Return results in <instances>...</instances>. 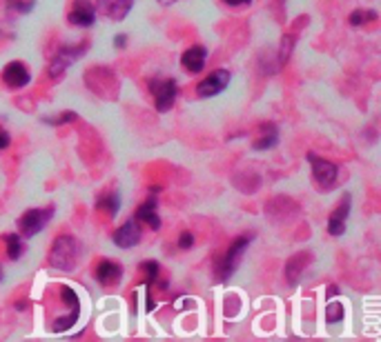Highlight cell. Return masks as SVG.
<instances>
[{
  "label": "cell",
  "mask_w": 381,
  "mask_h": 342,
  "mask_svg": "<svg viewBox=\"0 0 381 342\" xmlns=\"http://www.w3.org/2000/svg\"><path fill=\"white\" fill-rule=\"evenodd\" d=\"M49 263L60 272H72L78 263V242L72 236H60L51 247Z\"/></svg>",
  "instance_id": "6da1fadb"
},
{
  "label": "cell",
  "mask_w": 381,
  "mask_h": 342,
  "mask_svg": "<svg viewBox=\"0 0 381 342\" xmlns=\"http://www.w3.org/2000/svg\"><path fill=\"white\" fill-rule=\"evenodd\" d=\"M54 215V207H45V209H29L19 218V229L25 238H32L45 227L49 218Z\"/></svg>",
  "instance_id": "7a4b0ae2"
},
{
  "label": "cell",
  "mask_w": 381,
  "mask_h": 342,
  "mask_svg": "<svg viewBox=\"0 0 381 342\" xmlns=\"http://www.w3.org/2000/svg\"><path fill=\"white\" fill-rule=\"evenodd\" d=\"M250 242H252L250 233H245V236H241L238 240L232 242V247L228 249V254L223 256V260H221V267H219V278H221V280H228V278L234 274L238 260H241L243 251L247 249V245H250Z\"/></svg>",
  "instance_id": "3957f363"
},
{
  "label": "cell",
  "mask_w": 381,
  "mask_h": 342,
  "mask_svg": "<svg viewBox=\"0 0 381 342\" xmlns=\"http://www.w3.org/2000/svg\"><path fill=\"white\" fill-rule=\"evenodd\" d=\"M149 89L154 92L156 98V109L165 114L167 109H172V105L176 101V83L174 80H152Z\"/></svg>",
  "instance_id": "277c9868"
},
{
  "label": "cell",
  "mask_w": 381,
  "mask_h": 342,
  "mask_svg": "<svg viewBox=\"0 0 381 342\" xmlns=\"http://www.w3.org/2000/svg\"><path fill=\"white\" fill-rule=\"evenodd\" d=\"M308 163L312 165V176L317 178V183L321 185L323 189H332L334 180H336V165H332L330 160L317 158L315 154H308Z\"/></svg>",
  "instance_id": "5b68a950"
},
{
  "label": "cell",
  "mask_w": 381,
  "mask_h": 342,
  "mask_svg": "<svg viewBox=\"0 0 381 342\" xmlns=\"http://www.w3.org/2000/svg\"><path fill=\"white\" fill-rule=\"evenodd\" d=\"M228 85H230V74L225 69H219V71H214V74H210L203 83H199L197 94L201 98H212V96L223 92Z\"/></svg>",
  "instance_id": "8992f818"
},
{
  "label": "cell",
  "mask_w": 381,
  "mask_h": 342,
  "mask_svg": "<svg viewBox=\"0 0 381 342\" xmlns=\"http://www.w3.org/2000/svg\"><path fill=\"white\" fill-rule=\"evenodd\" d=\"M132 5H134V0H99V3H96V9H99L105 18L119 23L130 14Z\"/></svg>",
  "instance_id": "52a82bcc"
},
{
  "label": "cell",
  "mask_w": 381,
  "mask_h": 342,
  "mask_svg": "<svg viewBox=\"0 0 381 342\" xmlns=\"http://www.w3.org/2000/svg\"><path fill=\"white\" fill-rule=\"evenodd\" d=\"M69 23L78 25V27H90L96 18V7L90 3V0H74L72 12L67 14Z\"/></svg>",
  "instance_id": "ba28073f"
},
{
  "label": "cell",
  "mask_w": 381,
  "mask_h": 342,
  "mask_svg": "<svg viewBox=\"0 0 381 342\" xmlns=\"http://www.w3.org/2000/svg\"><path fill=\"white\" fill-rule=\"evenodd\" d=\"M140 242V227H138V222L134 220H130L125 222L123 227H119L116 231H114V245L121 247V249H130V247H134Z\"/></svg>",
  "instance_id": "9c48e42d"
},
{
  "label": "cell",
  "mask_w": 381,
  "mask_h": 342,
  "mask_svg": "<svg viewBox=\"0 0 381 342\" xmlns=\"http://www.w3.org/2000/svg\"><path fill=\"white\" fill-rule=\"evenodd\" d=\"M3 80L10 87H14V89H21V87H25V85H29V80H32V76H29V69L23 65V62H10V65H7L5 69H3Z\"/></svg>",
  "instance_id": "30bf717a"
},
{
  "label": "cell",
  "mask_w": 381,
  "mask_h": 342,
  "mask_svg": "<svg viewBox=\"0 0 381 342\" xmlns=\"http://www.w3.org/2000/svg\"><path fill=\"white\" fill-rule=\"evenodd\" d=\"M96 280H99L103 287H112V285H119L121 278H123V267L119 263H112V260H103V263L96 267Z\"/></svg>",
  "instance_id": "8fae6325"
},
{
  "label": "cell",
  "mask_w": 381,
  "mask_h": 342,
  "mask_svg": "<svg viewBox=\"0 0 381 342\" xmlns=\"http://www.w3.org/2000/svg\"><path fill=\"white\" fill-rule=\"evenodd\" d=\"M350 213V196H343L339 207L332 211L330 220H328V231L332 233V236H341L345 231V218H348Z\"/></svg>",
  "instance_id": "7c38bea8"
},
{
  "label": "cell",
  "mask_w": 381,
  "mask_h": 342,
  "mask_svg": "<svg viewBox=\"0 0 381 342\" xmlns=\"http://www.w3.org/2000/svg\"><path fill=\"white\" fill-rule=\"evenodd\" d=\"M85 51V47H63L58 53H56V58L54 62H51V67H49V74L58 78V74H63V71L72 65V62L81 56V53Z\"/></svg>",
  "instance_id": "4fadbf2b"
},
{
  "label": "cell",
  "mask_w": 381,
  "mask_h": 342,
  "mask_svg": "<svg viewBox=\"0 0 381 342\" xmlns=\"http://www.w3.org/2000/svg\"><path fill=\"white\" fill-rule=\"evenodd\" d=\"M206 56H208V51L199 47V44H194V47H190L181 56V65L188 71H192V74H199V71H203V67H206Z\"/></svg>",
  "instance_id": "5bb4252c"
},
{
  "label": "cell",
  "mask_w": 381,
  "mask_h": 342,
  "mask_svg": "<svg viewBox=\"0 0 381 342\" xmlns=\"http://www.w3.org/2000/svg\"><path fill=\"white\" fill-rule=\"evenodd\" d=\"M136 218H138L140 222L149 224V227H152L154 231H156L158 227H161V220H158V215H156V200H154V198H149V200H147L145 205L138 207Z\"/></svg>",
  "instance_id": "9a60e30c"
},
{
  "label": "cell",
  "mask_w": 381,
  "mask_h": 342,
  "mask_svg": "<svg viewBox=\"0 0 381 342\" xmlns=\"http://www.w3.org/2000/svg\"><path fill=\"white\" fill-rule=\"evenodd\" d=\"M261 133L263 136L254 142V149H259V151H265V149H270L277 145V140H279V131L274 124H263L261 127Z\"/></svg>",
  "instance_id": "2e32d148"
},
{
  "label": "cell",
  "mask_w": 381,
  "mask_h": 342,
  "mask_svg": "<svg viewBox=\"0 0 381 342\" xmlns=\"http://www.w3.org/2000/svg\"><path fill=\"white\" fill-rule=\"evenodd\" d=\"M306 260H308V254L306 251H301L299 256H295L288 263V280L292 282V285H297L299 282V276H301V267L306 265Z\"/></svg>",
  "instance_id": "e0dca14e"
},
{
  "label": "cell",
  "mask_w": 381,
  "mask_h": 342,
  "mask_svg": "<svg viewBox=\"0 0 381 342\" xmlns=\"http://www.w3.org/2000/svg\"><path fill=\"white\" fill-rule=\"evenodd\" d=\"M5 242H7V254H10L12 260H19L21 254H23V238L19 236V233H7V236H3Z\"/></svg>",
  "instance_id": "ac0fdd59"
},
{
  "label": "cell",
  "mask_w": 381,
  "mask_h": 342,
  "mask_svg": "<svg viewBox=\"0 0 381 342\" xmlns=\"http://www.w3.org/2000/svg\"><path fill=\"white\" fill-rule=\"evenodd\" d=\"M96 209H103V211H108L110 215H116L119 209H121V200H119V196H116V194H110V196L101 198V200L96 202Z\"/></svg>",
  "instance_id": "d6986e66"
},
{
  "label": "cell",
  "mask_w": 381,
  "mask_h": 342,
  "mask_svg": "<svg viewBox=\"0 0 381 342\" xmlns=\"http://www.w3.org/2000/svg\"><path fill=\"white\" fill-rule=\"evenodd\" d=\"M158 269H161V267H158L156 260H145V263L140 265V272H143L147 285H152L156 278H158Z\"/></svg>",
  "instance_id": "ffe728a7"
},
{
  "label": "cell",
  "mask_w": 381,
  "mask_h": 342,
  "mask_svg": "<svg viewBox=\"0 0 381 342\" xmlns=\"http://www.w3.org/2000/svg\"><path fill=\"white\" fill-rule=\"evenodd\" d=\"M325 320L330 322V325H336V322L343 320V307L339 302H330L325 309Z\"/></svg>",
  "instance_id": "44dd1931"
},
{
  "label": "cell",
  "mask_w": 381,
  "mask_h": 342,
  "mask_svg": "<svg viewBox=\"0 0 381 342\" xmlns=\"http://www.w3.org/2000/svg\"><path fill=\"white\" fill-rule=\"evenodd\" d=\"M375 18H377L375 12H361V9H357V12L350 14V25L359 27V25H363L366 21H375Z\"/></svg>",
  "instance_id": "7402d4cb"
},
{
  "label": "cell",
  "mask_w": 381,
  "mask_h": 342,
  "mask_svg": "<svg viewBox=\"0 0 381 342\" xmlns=\"http://www.w3.org/2000/svg\"><path fill=\"white\" fill-rule=\"evenodd\" d=\"M72 120H76V114L74 111H67L63 116H56V118H45L47 124H65V122H72Z\"/></svg>",
  "instance_id": "603a6c76"
},
{
  "label": "cell",
  "mask_w": 381,
  "mask_h": 342,
  "mask_svg": "<svg viewBox=\"0 0 381 342\" xmlns=\"http://www.w3.org/2000/svg\"><path fill=\"white\" fill-rule=\"evenodd\" d=\"M34 3H19V0H7V9H16V12H29Z\"/></svg>",
  "instance_id": "cb8c5ba5"
},
{
  "label": "cell",
  "mask_w": 381,
  "mask_h": 342,
  "mask_svg": "<svg viewBox=\"0 0 381 342\" xmlns=\"http://www.w3.org/2000/svg\"><path fill=\"white\" fill-rule=\"evenodd\" d=\"M192 245H194V236H192V233H188V231L181 233V238H179V247H181V249H190Z\"/></svg>",
  "instance_id": "d4e9b609"
},
{
  "label": "cell",
  "mask_w": 381,
  "mask_h": 342,
  "mask_svg": "<svg viewBox=\"0 0 381 342\" xmlns=\"http://www.w3.org/2000/svg\"><path fill=\"white\" fill-rule=\"evenodd\" d=\"M7 145H10V133L0 129V149H5Z\"/></svg>",
  "instance_id": "484cf974"
},
{
  "label": "cell",
  "mask_w": 381,
  "mask_h": 342,
  "mask_svg": "<svg viewBox=\"0 0 381 342\" xmlns=\"http://www.w3.org/2000/svg\"><path fill=\"white\" fill-rule=\"evenodd\" d=\"M114 44H116V47L119 49H123V47H125V44H127V36H116V38H114Z\"/></svg>",
  "instance_id": "4316f807"
},
{
  "label": "cell",
  "mask_w": 381,
  "mask_h": 342,
  "mask_svg": "<svg viewBox=\"0 0 381 342\" xmlns=\"http://www.w3.org/2000/svg\"><path fill=\"white\" fill-rule=\"evenodd\" d=\"M228 5H232V7H238V5H250L252 0H225Z\"/></svg>",
  "instance_id": "83f0119b"
},
{
  "label": "cell",
  "mask_w": 381,
  "mask_h": 342,
  "mask_svg": "<svg viewBox=\"0 0 381 342\" xmlns=\"http://www.w3.org/2000/svg\"><path fill=\"white\" fill-rule=\"evenodd\" d=\"M158 3H161V5H165V7H167V5H174L176 0H158Z\"/></svg>",
  "instance_id": "f1b7e54d"
},
{
  "label": "cell",
  "mask_w": 381,
  "mask_h": 342,
  "mask_svg": "<svg viewBox=\"0 0 381 342\" xmlns=\"http://www.w3.org/2000/svg\"><path fill=\"white\" fill-rule=\"evenodd\" d=\"M0 280H3V274H0Z\"/></svg>",
  "instance_id": "f546056e"
}]
</instances>
